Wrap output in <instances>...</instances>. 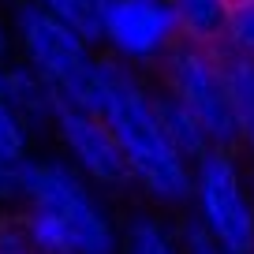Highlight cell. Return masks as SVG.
<instances>
[{
    "label": "cell",
    "mask_w": 254,
    "mask_h": 254,
    "mask_svg": "<svg viewBox=\"0 0 254 254\" xmlns=\"http://www.w3.org/2000/svg\"><path fill=\"white\" fill-rule=\"evenodd\" d=\"M94 109L101 112V120L116 135L131 183L146 206H157L165 213H180V209L187 213L194 161H187L176 150L165 124H161L157 82L146 79L135 67H124V64L101 56Z\"/></svg>",
    "instance_id": "1"
},
{
    "label": "cell",
    "mask_w": 254,
    "mask_h": 254,
    "mask_svg": "<svg viewBox=\"0 0 254 254\" xmlns=\"http://www.w3.org/2000/svg\"><path fill=\"white\" fill-rule=\"evenodd\" d=\"M19 221L45 254H120V228L109 194L82 180L60 153L38 157Z\"/></svg>",
    "instance_id": "2"
},
{
    "label": "cell",
    "mask_w": 254,
    "mask_h": 254,
    "mask_svg": "<svg viewBox=\"0 0 254 254\" xmlns=\"http://www.w3.org/2000/svg\"><path fill=\"white\" fill-rule=\"evenodd\" d=\"M11 23V53L15 60L41 71L67 105L94 109L97 79H101V49L34 0H15L8 15Z\"/></svg>",
    "instance_id": "3"
},
{
    "label": "cell",
    "mask_w": 254,
    "mask_h": 254,
    "mask_svg": "<svg viewBox=\"0 0 254 254\" xmlns=\"http://www.w3.org/2000/svg\"><path fill=\"white\" fill-rule=\"evenodd\" d=\"M187 217L198 221L224 254H254V180L236 150H209L194 161Z\"/></svg>",
    "instance_id": "4"
},
{
    "label": "cell",
    "mask_w": 254,
    "mask_h": 254,
    "mask_svg": "<svg viewBox=\"0 0 254 254\" xmlns=\"http://www.w3.org/2000/svg\"><path fill=\"white\" fill-rule=\"evenodd\" d=\"M157 86L180 97L202 120L213 150H239V127L228 90V64L221 49L187 45L183 41L157 71Z\"/></svg>",
    "instance_id": "5"
},
{
    "label": "cell",
    "mask_w": 254,
    "mask_h": 254,
    "mask_svg": "<svg viewBox=\"0 0 254 254\" xmlns=\"http://www.w3.org/2000/svg\"><path fill=\"white\" fill-rule=\"evenodd\" d=\"M180 45V23L168 0H116L97 41L101 56L142 75L161 71V64Z\"/></svg>",
    "instance_id": "6"
},
{
    "label": "cell",
    "mask_w": 254,
    "mask_h": 254,
    "mask_svg": "<svg viewBox=\"0 0 254 254\" xmlns=\"http://www.w3.org/2000/svg\"><path fill=\"white\" fill-rule=\"evenodd\" d=\"M53 142L60 153L82 180H90L97 190L105 194H127L135 190L131 172H127V161L120 153L116 135L109 131V124L101 120L97 109H82V105H64L60 116L53 124Z\"/></svg>",
    "instance_id": "7"
},
{
    "label": "cell",
    "mask_w": 254,
    "mask_h": 254,
    "mask_svg": "<svg viewBox=\"0 0 254 254\" xmlns=\"http://www.w3.org/2000/svg\"><path fill=\"white\" fill-rule=\"evenodd\" d=\"M0 94H4V101L15 109V116L30 127L34 135L53 131L60 109L67 105V101L60 97V90H56L45 75L34 71L30 64L15 60V56L4 64V75H0Z\"/></svg>",
    "instance_id": "8"
},
{
    "label": "cell",
    "mask_w": 254,
    "mask_h": 254,
    "mask_svg": "<svg viewBox=\"0 0 254 254\" xmlns=\"http://www.w3.org/2000/svg\"><path fill=\"white\" fill-rule=\"evenodd\" d=\"M120 254H183V221L142 202L124 217Z\"/></svg>",
    "instance_id": "9"
},
{
    "label": "cell",
    "mask_w": 254,
    "mask_h": 254,
    "mask_svg": "<svg viewBox=\"0 0 254 254\" xmlns=\"http://www.w3.org/2000/svg\"><path fill=\"white\" fill-rule=\"evenodd\" d=\"M168 4L180 23V38L187 45H206V49L224 45L232 0H168Z\"/></svg>",
    "instance_id": "10"
},
{
    "label": "cell",
    "mask_w": 254,
    "mask_h": 254,
    "mask_svg": "<svg viewBox=\"0 0 254 254\" xmlns=\"http://www.w3.org/2000/svg\"><path fill=\"white\" fill-rule=\"evenodd\" d=\"M157 116H161V124H165L172 146H176L187 161H198V157H206V153L213 150V142H209L202 120L194 116V112H190L180 97L165 94L161 86H157Z\"/></svg>",
    "instance_id": "11"
},
{
    "label": "cell",
    "mask_w": 254,
    "mask_h": 254,
    "mask_svg": "<svg viewBox=\"0 0 254 254\" xmlns=\"http://www.w3.org/2000/svg\"><path fill=\"white\" fill-rule=\"evenodd\" d=\"M224 64H228V90H232V109H236L239 146L254 153V60L224 56Z\"/></svg>",
    "instance_id": "12"
},
{
    "label": "cell",
    "mask_w": 254,
    "mask_h": 254,
    "mask_svg": "<svg viewBox=\"0 0 254 254\" xmlns=\"http://www.w3.org/2000/svg\"><path fill=\"white\" fill-rule=\"evenodd\" d=\"M34 4L45 8L49 15H56L60 23H67L71 30H79L82 38H90L97 45L101 30H105V19H109L116 0H34Z\"/></svg>",
    "instance_id": "13"
},
{
    "label": "cell",
    "mask_w": 254,
    "mask_h": 254,
    "mask_svg": "<svg viewBox=\"0 0 254 254\" xmlns=\"http://www.w3.org/2000/svg\"><path fill=\"white\" fill-rule=\"evenodd\" d=\"M34 153H19V157H0V213H19L30 194L34 183Z\"/></svg>",
    "instance_id": "14"
},
{
    "label": "cell",
    "mask_w": 254,
    "mask_h": 254,
    "mask_svg": "<svg viewBox=\"0 0 254 254\" xmlns=\"http://www.w3.org/2000/svg\"><path fill=\"white\" fill-rule=\"evenodd\" d=\"M221 53L224 56H247V60H254V0H236V4H232Z\"/></svg>",
    "instance_id": "15"
},
{
    "label": "cell",
    "mask_w": 254,
    "mask_h": 254,
    "mask_svg": "<svg viewBox=\"0 0 254 254\" xmlns=\"http://www.w3.org/2000/svg\"><path fill=\"white\" fill-rule=\"evenodd\" d=\"M0 75H4V64H0ZM34 131L15 116L4 94H0V157H19V153H30Z\"/></svg>",
    "instance_id": "16"
},
{
    "label": "cell",
    "mask_w": 254,
    "mask_h": 254,
    "mask_svg": "<svg viewBox=\"0 0 254 254\" xmlns=\"http://www.w3.org/2000/svg\"><path fill=\"white\" fill-rule=\"evenodd\" d=\"M0 254H45V251L34 243L19 213H0Z\"/></svg>",
    "instance_id": "17"
},
{
    "label": "cell",
    "mask_w": 254,
    "mask_h": 254,
    "mask_svg": "<svg viewBox=\"0 0 254 254\" xmlns=\"http://www.w3.org/2000/svg\"><path fill=\"white\" fill-rule=\"evenodd\" d=\"M183 254H224V251L217 247V239L209 236L198 221H190V217L183 213Z\"/></svg>",
    "instance_id": "18"
},
{
    "label": "cell",
    "mask_w": 254,
    "mask_h": 254,
    "mask_svg": "<svg viewBox=\"0 0 254 254\" xmlns=\"http://www.w3.org/2000/svg\"><path fill=\"white\" fill-rule=\"evenodd\" d=\"M11 60V23L0 15V64Z\"/></svg>",
    "instance_id": "19"
},
{
    "label": "cell",
    "mask_w": 254,
    "mask_h": 254,
    "mask_svg": "<svg viewBox=\"0 0 254 254\" xmlns=\"http://www.w3.org/2000/svg\"><path fill=\"white\" fill-rule=\"evenodd\" d=\"M232 4H236V0H232Z\"/></svg>",
    "instance_id": "20"
}]
</instances>
